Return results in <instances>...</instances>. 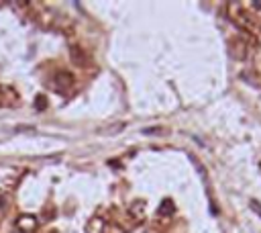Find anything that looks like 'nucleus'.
<instances>
[{"label": "nucleus", "instance_id": "nucleus-1", "mask_svg": "<svg viewBox=\"0 0 261 233\" xmlns=\"http://www.w3.org/2000/svg\"><path fill=\"white\" fill-rule=\"evenodd\" d=\"M59 76H61V78H55V84H57V86H69V84H71V76H69V74L63 72V74H59Z\"/></svg>", "mask_w": 261, "mask_h": 233}]
</instances>
